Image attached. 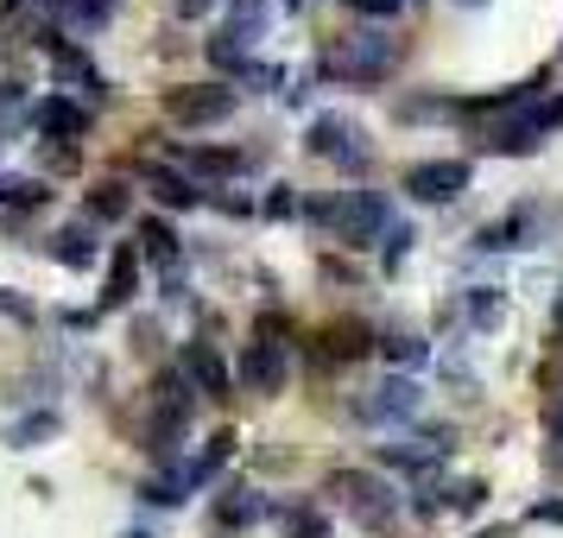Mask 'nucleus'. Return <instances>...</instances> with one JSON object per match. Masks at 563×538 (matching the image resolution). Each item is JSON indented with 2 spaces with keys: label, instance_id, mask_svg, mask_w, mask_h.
<instances>
[{
  "label": "nucleus",
  "instance_id": "nucleus-17",
  "mask_svg": "<svg viewBox=\"0 0 563 538\" xmlns=\"http://www.w3.org/2000/svg\"><path fill=\"white\" fill-rule=\"evenodd\" d=\"M133 292H140V248H133V241H121V248H114V260H108L102 305H108V310H114V305H128Z\"/></svg>",
  "mask_w": 563,
  "mask_h": 538
},
{
  "label": "nucleus",
  "instance_id": "nucleus-20",
  "mask_svg": "<svg viewBox=\"0 0 563 538\" xmlns=\"http://www.w3.org/2000/svg\"><path fill=\"white\" fill-rule=\"evenodd\" d=\"M241 172H247L241 146H197L190 153V178H241Z\"/></svg>",
  "mask_w": 563,
  "mask_h": 538
},
{
  "label": "nucleus",
  "instance_id": "nucleus-18",
  "mask_svg": "<svg viewBox=\"0 0 563 538\" xmlns=\"http://www.w3.org/2000/svg\"><path fill=\"white\" fill-rule=\"evenodd\" d=\"M184 425H190V418H172V411H146V431H140L146 457L172 469V462H178V443H184Z\"/></svg>",
  "mask_w": 563,
  "mask_h": 538
},
{
  "label": "nucleus",
  "instance_id": "nucleus-23",
  "mask_svg": "<svg viewBox=\"0 0 563 538\" xmlns=\"http://www.w3.org/2000/svg\"><path fill=\"white\" fill-rule=\"evenodd\" d=\"M349 128H355L349 114H317V121H310V133H305V146H310L317 158H335V146L349 140Z\"/></svg>",
  "mask_w": 563,
  "mask_h": 538
},
{
  "label": "nucleus",
  "instance_id": "nucleus-34",
  "mask_svg": "<svg viewBox=\"0 0 563 538\" xmlns=\"http://www.w3.org/2000/svg\"><path fill=\"white\" fill-rule=\"evenodd\" d=\"M526 519H538V526H563V501H532Z\"/></svg>",
  "mask_w": 563,
  "mask_h": 538
},
{
  "label": "nucleus",
  "instance_id": "nucleus-39",
  "mask_svg": "<svg viewBox=\"0 0 563 538\" xmlns=\"http://www.w3.org/2000/svg\"><path fill=\"white\" fill-rule=\"evenodd\" d=\"M456 7H487V0H456Z\"/></svg>",
  "mask_w": 563,
  "mask_h": 538
},
{
  "label": "nucleus",
  "instance_id": "nucleus-27",
  "mask_svg": "<svg viewBox=\"0 0 563 538\" xmlns=\"http://www.w3.org/2000/svg\"><path fill=\"white\" fill-rule=\"evenodd\" d=\"M443 507L462 513V519H468V513H482L487 507V482H456L450 494H443Z\"/></svg>",
  "mask_w": 563,
  "mask_h": 538
},
{
  "label": "nucleus",
  "instance_id": "nucleus-2",
  "mask_svg": "<svg viewBox=\"0 0 563 538\" xmlns=\"http://www.w3.org/2000/svg\"><path fill=\"white\" fill-rule=\"evenodd\" d=\"M330 70L349 77V83H386L393 70H399V39H386V32H374V26L349 32V39L335 45Z\"/></svg>",
  "mask_w": 563,
  "mask_h": 538
},
{
  "label": "nucleus",
  "instance_id": "nucleus-30",
  "mask_svg": "<svg viewBox=\"0 0 563 538\" xmlns=\"http://www.w3.org/2000/svg\"><path fill=\"white\" fill-rule=\"evenodd\" d=\"M140 501H153V507H178L184 501V475H158V482L140 487Z\"/></svg>",
  "mask_w": 563,
  "mask_h": 538
},
{
  "label": "nucleus",
  "instance_id": "nucleus-9",
  "mask_svg": "<svg viewBox=\"0 0 563 538\" xmlns=\"http://www.w3.org/2000/svg\"><path fill=\"white\" fill-rule=\"evenodd\" d=\"M32 128L45 133V140H64V146H70V140L89 133V114H82L70 96H45V102H32Z\"/></svg>",
  "mask_w": 563,
  "mask_h": 538
},
{
  "label": "nucleus",
  "instance_id": "nucleus-26",
  "mask_svg": "<svg viewBox=\"0 0 563 538\" xmlns=\"http://www.w3.org/2000/svg\"><path fill=\"white\" fill-rule=\"evenodd\" d=\"M500 292H494V285H475V292H468V323H475V330H494V323H500Z\"/></svg>",
  "mask_w": 563,
  "mask_h": 538
},
{
  "label": "nucleus",
  "instance_id": "nucleus-16",
  "mask_svg": "<svg viewBox=\"0 0 563 538\" xmlns=\"http://www.w3.org/2000/svg\"><path fill=\"white\" fill-rule=\"evenodd\" d=\"M82 216H89L96 229H108V222H128V216H133V190L121 178H96L89 204H82Z\"/></svg>",
  "mask_w": 563,
  "mask_h": 538
},
{
  "label": "nucleus",
  "instance_id": "nucleus-31",
  "mask_svg": "<svg viewBox=\"0 0 563 538\" xmlns=\"http://www.w3.org/2000/svg\"><path fill=\"white\" fill-rule=\"evenodd\" d=\"M349 7H355L361 20H393V13H399L406 0H349Z\"/></svg>",
  "mask_w": 563,
  "mask_h": 538
},
{
  "label": "nucleus",
  "instance_id": "nucleus-40",
  "mask_svg": "<svg viewBox=\"0 0 563 538\" xmlns=\"http://www.w3.org/2000/svg\"><path fill=\"white\" fill-rule=\"evenodd\" d=\"M285 7H305V0H285Z\"/></svg>",
  "mask_w": 563,
  "mask_h": 538
},
{
  "label": "nucleus",
  "instance_id": "nucleus-1",
  "mask_svg": "<svg viewBox=\"0 0 563 538\" xmlns=\"http://www.w3.org/2000/svg\"><path fill=\"white\" fill-rule=\"evenodd\" d=\"M330 501L355 519L361 532H393V526H399V487L380 482L374 469H335Z\"/></svg>",
  "mask_w": 563,
  "mask_h": 538
},
{
  "label": "nucleus",
  "instance_id": "nucleus-36",
  "mask_svg": "<svg viewBox=\"0 0 563 538\" xmlns=\"http://www.w3.org/2000/svg\"><path fill=\"white\" fill-rule=\"evenodd\" d=\"M216 0H178V20H197V13H209Z\"/></svg>",
  "mask_w": 563,
  "mask_h": 538
},
{
  "label": "nucleus",
  "instance_id": "nucleus-22",
  "mask_svg": "<svg viewBox=\"0 0 563 538\" xmlns=\"http://www.w3.org/2000/svg\"><path fill=\"white\" fill-rule=\"evenodd\" d=\"M133 248H140V260H153L165 273L178 266V234L165 229V222H140V241H133Z\"/></svg>",
  "mask_w": 563,
  "mask_h": 538
},
{
  "label": "nucleus",
  "instance_id": "nucleus-25",
  "mask_svg": "<svg viewBox=\"0 0 563 538\" xmlns=\"http://www.w3.org/2000/svg\"><path fill=\"white\" fill-rule=\"evenodd\" d=\"M380 355L393 361V367H418L431 349H424V336H411V330H386L380 336Z\"/></svg>",
  "mask_w": 563,
  "mask_h": 538
},
{
  "label": "nucleus",
  "instance_id": "nucleus-11",
  "mask_svg": "<svg viewBox=\"0 0 563 538\" xmlns=\"http://www.w3.org/2000/svg\"><path fill=\"white\" fill-rule=\"evenodd\" d=\"M184 374H190V386L203 393V399H229V367H222V355H216V342H190L184 349Z\"/></svg>",
  "mask_w": 563,
  "mask_h": 538
},
{
  "label": "nucleus",
  "instance_id": "nucleus-4",
  "mask_svg": "<svg viewBox=\"0 0 563 538\" xmlns=\"http://www.w3.org/2000/svg\"><path fill=\"white\" fill-rule=\"evenodd\" d=\"M386 229H393L386 190H342V197H335V241H342V248H367V241H380Z\"/></svg>",
  "mask_w": 563,
  "mask_h": 538
},
{
  "label": "nucleus",
  "instance_id": "nucleus-21",
  "mask_svg": "<svg viewBox=\"0 0 563 538\" xmlns=\"http://www.w3.org/2000/svg\"><path fill=\"white\" fill-rule=\"evenodd\" d=\"M57 431H64V418H57L52 406H38V411H26V418H13V425H7V443H13V450H38V443L57 437Z\"/></svg>",
  "mask_w": 563,
  "mask_h": 538
},
{
  "label": "nucleus",
  "instance_id": "nucleus-35",
  "mask_svg": "<svg viewBox=\"0 0 563 538\" xmlns=\"http://www.w3.org/2000/svg\"><path fill=\"white\" fill-rule=\"evenodd\" d=\"M0 310H7L13 323H32V317H38V310H32L26 298H20V292H0Z\"/></svg>",
  "mask_w": 563,
  "mask_h": 538
},
{
  "label": "nucleus",
  "instance_id": "nucleus-7",
  "mask_svg": "<svg viewBox=\"0 0 563 538\" xmlns=\"http://www.w3.org/2000/svg\"><path fill=\"white\" fill-rule=\"evenodd\" d=\"M285 374H291L285 342H273V336H254V342L241 349V381H247V393L273 399V393H285Z\"/></svg>",
  "mask_w": 563,
  "mask_h": 538
},
{
  "label": "nucleus",
  "instance_id": "nucleus-13",
  "mask_svg": "<svg viewBox=\"0 0 563 538\" xmlns=\"http://www.w3.org/2000/svg\"><path fill=\"white\" fill-rule=\"evenodd\" d=\"M418 406H424V393L406 381V374H393V381L374 386V399H367V418H380V425H393V418H418Z\"/></svg>",
  "mask_w": 563,
  "mask_h": 538
},
{
  "label": "nucleus",
  "instance_id": "nucleus-28",
  "mask_svg": "<svg viewBox=\"0 0 563 538\" xmlns=\"http://www.w3.org/2000/svg\"><path fill=\"white\" fill-rule=\"evenodd\" d=\"M20 114H26V89L20 83H0V140L20 128Z\"/></svg>",
  "mask_w": 563,
  "mask_h": 538
},
{
  "label": "nucleus",
  "instance_id": "nucleus-8",
  "mask_svg": "<svg viewBox=\"0 0 563 538\" xmlns=\"http://www.w3.org/2000/svg\"><path fill=\"white\" fill-rule=\"evenodd\" d=\"M140 178L153 190V204H165V209H197L209 197V190H197L190 172H172V165H158V158H140Z\"/></svg>",
  "mask_w": 563,
  "mask_h": 538
},
{
  "label": "nucleus",
  "instance_id": "nucleus-14",
  "mask_svg": "<svg viewBox=\"0 0 563 538\" xmlns=\"http://www.w3.org/2000/svg\"><path fill=\"white\" fill-rule=\"evenodd\" d=\"M52 254L64 260L70 273H89V266H96V254H102V234H96V222L82 216V222H70V229H57Z\"/></svg>",
  "mask_w": 563,
  "mask_h": 538
},
{
  "label": "nucleus",
  "instance_id": "nucleus-29",
  "mask_svg": "<svg viewBox=\"0 0 563 538\" xmlns=\"http://www.w3.org/2000/svg\"><path fill=\"white\" fill-rule=\"evenodd\" d=\"M380 241H386V248H380V254H386V273H399V260L411 254V241H418V234H411V222H393Z\"/></svg>",
  "mask_w": 563,
  "mask_h": 538
},
{
  "label": "nucleus",
  "instance_id": "nucleus-38",
  "mask_svg": "<svg viewBox=\"0 0 563 538\" xmlns=\"http://www.w3.org/2000/svg\"><path fill=\"white\" fill-rule=\"evenodd\" d=\"M121 538H153V532H140V526H133V532H121Z\"/></svg>",
  "mask_w": 563,
  "mask_h": 538
},
{
  "label": "nucleus",
  "instance_id": "nucleus-12",
  "mask_svg": "<svg viewBox=\"0 0 563 538\" xmlns=\"http://www.w3.org/2000/svg\"><path fill=\"white\" fill-rule=\"evenodd\" d=\"M367 349H380V336L349 317V323H330V330H323V342H317L310 355H317V361H361Z\"/></svg>",
  "mask_w": 563,
  "mask_h": 538
},
{
  "label": "nucleus",
  "instance_id": "nucleus-33",
  "mask_svg": "<svg viewBox=\"0 0 563 538\" xmlns=\"http://www.w3.org/2000/svg\"><path fill=\"white\" fill-rule=\"evenodd\" d=\"M291 209H298V197H291V184H279V190H273V197H266V216H273V222H285V216H291Z\"/></svg>",
  "mask_w": 563,
  "mask_h": 538
},
{
  "label": "nucleus",
  "instance_id": "nucleus-19",
  "mask_svg": "<svg viewBox=\"0 0 563 538\" xmlns=\"http://www.w3.org/2000/svg\"><path fill=\"white\" fill-rule=\"evenodd\" d=\"M229 457H234V431L222 425V431H216V437L203 443V457H190V462L178 469V475H184V487H209V482H216V469H222Z\"/></svg>",
  "mask_w": 563,
  "mask_h": 538
},
{
  "label": "nucleus",
  "instance_id": "nucleus-24",
  "mask_svg": "<svg viewBox=\"0 0 563 538\" xmlns=\"http://www.w3.org/2000/svg\"><path fill=\"white\" fill-rule=\"evenodd\" d=\"M285 538H330V513L317 507V501L285 507Z\"/></svg>",
  "mask_w": 563,
  "mask_h": 538
},
{
  "label": "nucleus",
  "instance_id": "nucleus-10",
  "mask_svg": "<svg viewBox=\"0 0 563 538\" xmlns=\"http://www.w3.org/2000/svg\"><path fill=\"white\" fill-rule=\"evenodd\" d=\"M260 519H266V494L254 482H234L216 494V526L222 532H241V526H260Z\"/></svg>",
  "mask_w": 563,
  "mask_h": 538
},
{
  "label": "nucleus",
  "instance_id": "nucleus-6",
  "mask_svg": "<svg viewBox=\"0 0 563 538\" xmlns=\"http://www.w3.org/2000/svg\"><path fill=\"white\" fill-rule=\"evenodd\" d=\"M538 234H544V209L519 204V209H507V216H494V222L475 234V248H482V254H512V248H538Z\"/></svg>",
  "mask_w": 563,
  "mask_h": 538
},
{
  "label": "nucleus",
  "instance_id": "nucleus-5",
  "mask_svg": "<svg viewBox=\"0 0 563 538\" xmlns=\"http://www.w3.org/2000/svg\"><path fill=\"white\" fill-rule=\"evenodd\" d=\"M468 178H475L468 158H424V165L406 172V197H418V204H456L468 190Z\"/></svg>",
  "mask_w": 563,
  "mask_h": 538
},
{
  "label": "nucleus",
  "instance_id": "nucleus-15",
  "mask_svg": "<svg viewBox=\"0 0 563 538\" xmlns=\"http://www.w3.org/2000/svg\"><path fill=\"white\" fill-rule=\"evenodd\" d=\"M121 13V0H45V20L57 26H77V32H96Z\"/></svg>",
  "mask_w": 563,
  "mask_h": 538
},
{
  "label": "nucleus",
  "instance_id": "nucleus-37",
  "mask_svg": "<svg viewBox=\"0 0 563 538\" xmlns=\"http://www.w3.org/2000/svg\"><path fill=\"white\" fill-rule=\"evenodd\" d=\"M13 7H26V0H0V13H13Z\"/></svg>",
  "mask_w": 563,
  "mask_h": 538
},
{
  "label": "nucleus",
  "instance_id": "nucleus-3",
  "mask_svg": "<svg viewBox=\"0 0 563 538\" xmlns=\"http://www.w3.org/2000/svg\"><path fill=\"white\" fill-rule=\"evenodd\" d=\"M234 108H241V96L229 83H178V89H165V114L178 128H222V121H234Z\"/></svg>",
  "mask_w": 563,
  "mask_h": 538
},
{
  "label": "nucleus",
  "instance_id": "nucleus-32",
  "mask_svg": "<svg viewBox=\"0 0 563 538\" xmlns=\"http://www.w3.org/2000/svg\"><path fill=\"white\" fill-rule=\"evenodd\" d=\"M544 437L563 450V393H551V406H544Z\"/></svg>",
  "mask_w": 563,
  "mask_h": 538
}]
</instances>
